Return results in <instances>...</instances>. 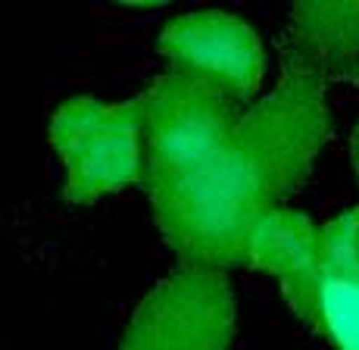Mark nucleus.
Returning a JSON list of instances; mask_svg holds the SVG:
<instances>
[{"label":"nucleus","mask_w":359,"mask_h":350,"mask_svg":"<svg viewBox=\"0 0 359 350\" xmlns=\"http://www.w3.org/2000/svg\"><path fill=\"white\" fill-rule=\"evenodd\" d=\"M328 138V107L322 85L285 72L272 94L241 113L234 150L253 169L272 203L294 194Z\"/></svg>","instance_id":"obj_3"},{"label":"nucleus","mask_w":359,"mask_h":350,"mask_svg":"<svg viewBox=\"0 0 359 350\" xmlns=\"http://www.w3.org/2000/svg\"><path fill=\"white\" fill-rule=\"evenodd\" d=\"M316 328L325 332L337 350H359V285L322 281Z\"/></svg>","instance_id":"obj_9"},{"label":"nucleus","mask_w":359,"mask_h":350,"mask_svg":"<svg viewBox=\"0 0 359 350\" xmlns=\"http://www.w3.org/2000/svg\"><path fill=\"white\" fill-rule=\"evenodd\" d=\"M234 294L222 272L184 266L163 278L131 316L119 350H225Z\"/></svg>","instance_id":"obj_4"},{"label":"nucleus","mask_w":359,"mask_h":350,"mask_svg":"<svg viewBox=\"0 0 359 350\" xmlns=\"http://www.w3.org/2000/svg\"><path fill=\"white\" fill-rule=\"evenodd\" d=\"M144 154L147 169L178 166L234 141L241 113L210 88L165 72L144 94Z\"/></svg>","instance_id":"obj_6"},{"label":"nucleus","mask_w":359,"mask_h":350,"mask_svg":"<svg viewBox=\"0 0 359 350\" xmlns=\"http://www.w3.org/2000/svg\"><path fill=\"white\" fill-rule=\"evenodd\" d=\"M50 144L66 169L63 194L72 203H91L144 182V100H66L50 122Z\"/></svg>","instance_id":"obj_2"},{"label":"nucleus","mask_w":359,"mask_h":350,"mask_svg":"<svg viewBox=\"0 0 359 350\" xmlns=\"http://www.w3.org/2000/svg\"><path fill=\"white\" fill-rule=\"evenodd\" d=\"M169 72L222 94L234 107L257 94L266 57L257 32L238 16L197 10L172 19L160 35Z\"/></svg>","instance_id":"obj_5"},{"label":"nucleus","mask_w":359,"mask_h":350,"mask_svg":"<svg viewBox=\"0 0 359 350\" xmlns=\"http://www.w3.org/2000/svg\"><path fill=\"white\" fill-rule=\"evenodd\" d=\"M350 154H353V169H356V178H359V122L353 128V141H350Z\"/></svg>","instance_id":"obj_11"},{"label":"nucleus","mask_w":359,"mask_h":350,"mask_svg":"<svg viewBox=\"0 0 359 350\" xmlns=\"http://www.w3.org/2000/svg\"><path fill=\"white\" fill-rule=\"evenodd\" d=\"M144 184L165 241L194 269L244 263L253 231L275 207L234 141L178 166L147 169Z\"/></svg>","instance_id":"obj_1"},{"label":"nucleus","mask_w":359,"mask_h":350,"mask_svg":"<svg viewBox=\"0 0 359 350\" xmlns=\"http://www.w3.org/2000/svg\"><path fill=\"white\" fill-rule=\"evenodd\" d=\"M247 260L278 278L294 313L316 328L322 294V229H316L313 219L291 207H272L253 231Z\"/></svg>","instance_id":"obj_7"},{"label":"nucleus","mask_w":359,"mask_h":350,"mask_svg":"<svg viewBox=\"0 0 359 350\" xmlns=\"http://www.w3.org/2000/svg\"><path fill=\"white\" fill-rule=\"evenodd\" d=\"M325 278L359 285V207L322 229V281Z\"/></svg>","instance_id":"obj_10"},{"label":"nucleus","mask_w":359,"mask_h":350,"mask_svg":"<svg viewBox=\"0 0 359 350\" xmlns=\"http://www.w3.org/2000/svg\"><path fill=\"white\" fill-rule=\"evenodd\" d=\"M285 72L325 88L359 79V4H300L281 35Z\"/></svg>","instance_id":"obj_8"}]
</instances>
